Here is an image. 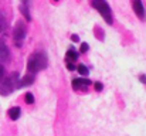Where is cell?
I'll use <instances>...</instances> for the list:
<instances>
[{
  "label": "cell",
  "mask_w": 146,
  "mask_h": 136,
  "mask_svg": "<svg viewBox=\"0 0 146 136\" xmlns=\"http://www.w3.org/2000/svg\"><path fill=\"white\" fill-rule=\"evenodd\" d=\"M3 78H4V67L0 64V81H1Z\"/></svg>",
  "instance_id": "cell-14"
},
{
  "label": "cell",
  "mask_w": 146,
  "mask_h": 136,
  "mask_svg": "<svg viewBox=\"0 0 146 136\" xmlns=\"http://www.w3.org/2000/svg\"><path fill=\"white\" fill-rule=\"evenodd\" d=\"M132 7H133L136 16H138L141 20H143V19H145V9H143L142 1H141V0H132Z\"/></svg>",
  "instance_id": "cell-6"
},
{
  "label": "cell",
  "mask_w": 146,
  "mask_h": 136,
  "mask_svg": "<svg viewBox=\"0 0 146 136\" xmlns=\"http://www.w3.org/2000/svg\"><path fill=\"white\" fill-rule=\"evenodd\" d=\"M33 82H34V75L29 74V75H26L21 81H19V87H27V85H31Z\"/></svg>",
  "instance_id": "cell-9"
},
{
  "label": "cell",
  "mask_w": 146,
  "mask_h": 136,
  "mask_svg": "<svg viewBox=\"0 0 146 136\" xmlns=\"http://www.w3.org/2000/svg\"><path fill=\"white\" fill-rule=\"evenodd\" d=\"M24 98H26V102H27V103H34V96H33V94L27 92Z\"/></svg>",
  "instance_id": "cell-12"
},
{
  "label": "cell",
  "mask_w": 146,
  "mask_h": 136,
  "mask_svg": "<svg viewBox=\"0 0 146 136\" xmlns=\"http://www.w3.org/2000/svg\"><path fill=\"white\" fill-rule=\"evenodd\" d=\"M141 81H142V82H145V84H146V75H141Z\"/></svg>",
  "instance_id": "cell-18"
},
{
  "label": "cell",
  "mask_w": 146,
  "mask_h": 136,
  "mask_svg": "<svg viewBox=\"0 0 146 136\" xmlns=\"http://www.w3.org/2000/svg\"><path fill=\"white\" fill-rule=\"evenodd\" d=\"M72 88L74 90H85L88 85H91V81L90 80H85V78H75V80H72Z\"/></svg>",
  "instance_id": "cell-5"
},
{
  "label": "cell",
  "mask_w": 146,
  "mask_h": 136,
  "mask_svg": "<svg viewBox=\"0 0 146 136\" xmlns=\"http://www.w3.org/2000/svg\"><path fill=\"white\" fill-rule=\"evenodd\" d=\"M77 71H78L81 75H88V72H90V71H88V68H87L84 64H80V65L77 67Z\"/></svg>",
  "instance_id": "cell-11"
},
{
  "label": "cell",
  "mask_w": 146,
  "mask_h": 136,
  "mask_svg": "<svg viewBox=\"0 0 146 136\" xmlns=\"http://www.w3.org/2000/svg\"><path fill=\"white\" fill-rule=\"evenodd\" d=\"M102 88H104V87H102V84H99V82H97V84H95V90H97V91H101Z\"/></svg>",
  "instance_id": "cell-17"
},
{
  "label": "cell",
  "mask_w": 146,
  "mask_h": 136,
  "mask_svg": "<svg viewBox=\"0 0 146 136\" xmlns=\"http://www.w3.org/2000/svg\"><path fill=\"white\" fill-rule=\"evenodd\" d=\"M29 4V0H23V6H27Z\"/></svg>",
  "instance_id": "cell-20"
},
{
  "label": "cell",
  "mask_w": 146,
  "mask_h": 136,
  "mask_svg": "<svg viewBox=\"0 0 146 136\" xmlns=\"http://www.w3.org/2000/svg\"><path fill=\"white\" fill-rule=\"evenodd\" d=\"M87 50H88V44H85V43L81 44V52H85Z\"/></svg>",
  "instance_id": "cell-15"
},
{
  "label": "cell",
  "mask_w": 146,
  "mask_h": 136,
  "mask_svg": "<svg viewBox=\"0 0 146 136\" xmlns=\"http://www.w3.org/2000/svg\"><path fill=\"white\" fill-rule=\"evenodd\" d=\"M77 58H78V52H75L74 50H68L67 51V54H65L67 62H74V61H77Z\"/></svg>",
  "instance_id": "cell-10"
},
{
  "label": "cell",
  "mask_w": 146,
  "mask_h": 136,
  "mask_svg": "<svg viewBox=\"0 0 146 136\" xmlns=\"http://www.w3.org/2000/svg\"><path fill=\"white\" fill-rule=\"evenodd\" d=\"M47 64H48V61H47V55H46V52L38 51V52L33 54V55L29 58V62H27L29 74L36 75L38 71L44 70V68L47 67Z\"/></svg>",
  "instance_id": "cell-1"
},
{
  "label": "cell",
  "mask_w": 146,
  "mask_h": 136,
  "mask_svg": "<svg viewBox=\"0 0 146 136\" xmlns=\"http://www.w3.org/2000/svg\"><path fill=\"white\" fill-rule=\"evenodd\" d=\"M7 115H9V118H10L11 121H17V119L20 118V115H21V109H20L19 106H13V108L9 109Z\"/></svg>",
  "instance_id": "cell-8"
},
{
  "label": "cell",
  "mask_w": 146,
  "mask_h": 136,
  "mask_svg": "<svg viewBox=\"0 0 146 136\" xmlns=\"http://www.w3.org/2000/svg\"><path fill=\"white\" fill-rule=\"evenodd\" d=\"M9 55H10V51L7 48V45L4 43H0V62H4L9 60Z\"/></svg>",
  "instance_id": "cell-7"
},
{
  "label": "cell",
  "mask_w": 146,
  "mask_h": 136,
  "mask_svg": "<svg viewBox=\"0 0 146 136\" xmlns=\"http://www.w3.org/2000/svg\"><path fill=\"white\" fill-rule=\"evenodd\" d=\"M26 34H27V29H26V24L23 21H17L16 27H14V31H13V37H14V41L16 45L20 47L23 40L26 38Z\"/></svg>",
  "instance_id": "cell-4"
},
{
  "label": "cell",
  "mask_w": 146,
  "mask_h": 136,
  "mask_svg": "<svg viewBox=\"0 0 146 136\" xmlns=\"http://www.w3.org/2000/svg\"><path fill=\"white\" fill-rule=\"evenodd\" d=\"M67 67H68V70H70V71L75 70V67H74V64H72V62H67Z\"/></svg>",
  "instance_id": "cell-16"
},
{
  "label": "cell",
  "mask_w": 146,
  "mask_h": 136,
  "mask_svg": "<svg viewBox=\"0 0 146 136\" xmlns=\"http://www.w3.org/2000/svg\"><path fill=\"white\" fill-rule=\"evenodd\" d=\"M4 27H6V19H4V16L0 13V33L4 30Z\"/></svg>",
  "instance_id": "cell-13"
},
{
  "label": "cell",
  "mask_w": 146,
  "mask_h": 136,
  "mask_svg": "<svg viewBox=\"0 0 146 136\" xmlns=\"http://www.w3.org/2000/svg\"><path fill=\"white\" fill-rule=\"evenodd\" d=\"M92 7L98 10V13L104 17V20L108 24H112V13H111V7L105 0H92Z\"/></svg>",
  "instance_id": "cell-3"
},
{
  "label": "cell",
  "mask_w": 146,
  "mask_h": 136,
  "mask_svg": "<svg viewBox=\"0 0 146 136\" xmlns=\"http://www.w3.org/2000/svg\"><path fill=\"white\" fill-rule=\"evenodd\" d=\"M71 38H72V41H78V36H72Z\"/></svg>",
  "instance_id": "cell-19"
},
{
  "label": "cell",
  "mask_w": 146,
  "mask_h": 136,
  "mask_svg": "<svg viewBox=\"0 0 146 136\" xmlns=\"http://www.w3.org/2000/svg\"><path fill=\"white\" fill-rule=\"evenodd\" d=\"M17 87H19V75L13 72L10 77L0 81V95H9Z\"/></svg>",
  "instance_id": "cell-2"
},
{
  "label": "cell",
  "mask_w": 146,
  "mask_h": 136,
  "mask_svg": "<svg viewBox=\"0 0 146 136\" xmlns=\"http://www.w3.org/2000/svg\"><path fill=\"white\" fill-rule=\"evenodd\" d=\"M55 1H57V0H55Z\"/></svg>",
  "instance_id": "cell-21"
}]
</instances>
